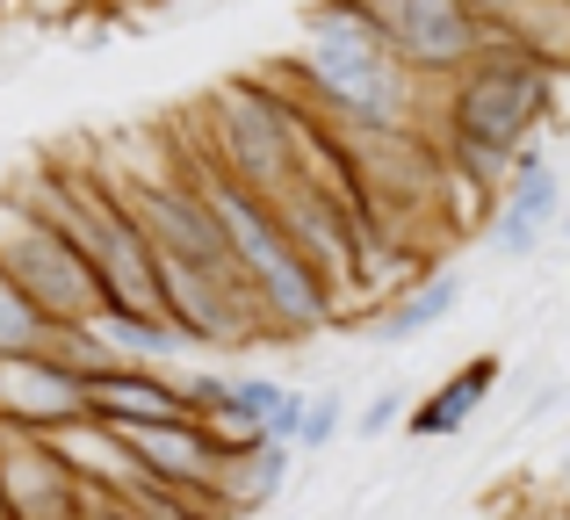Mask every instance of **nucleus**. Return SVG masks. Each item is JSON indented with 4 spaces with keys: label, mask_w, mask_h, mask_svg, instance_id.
Here are the masks:
<instances>
[{
    "label": "nucleus",
    "mask_w": 570,
    "mask_h": 520,
    "mask_svg": "<svg viewBox=\"0 0 570 520\" xmlns=\"http://www.w3.org/2000/svg\"><path fill=\"white\" fill-rule=\"evenodd\" d=\"M304 101L311 116L340 130H426L433 95L419 72L397 66L390 37L376 29L368 0H311L304 8V58L261 66Z\"/></svg>",
    "instance_id": "obj_1"
},
{
    "label": "nucleus",
    "mask_w": 570,
    "mask_h": 520,
    "mask_svg": "<svg viewBox=\"0 0 570 520\" xmlns=\"http://www.w3.org/2000/svg\"><path fill=\"white\" fill-rule=\"evenodd\" d=\"M557 80H563V66L520 51V43H491L470 72H455V80L433 95L426 130H433V145H441L448 174H455L470 196L499 203L513 159L557 124Z\"/></svg>",
    "instance_id": "obj_2"
},
{
    "label": "nucleus",
    "mask_w": 570,
    "mask_h": 520,
    "mask_svg": "<svg viewBox=\"0 0 570 520\" xmlns=\"http://www.w3.org/2000/svg\"><path fill=\"white\" fill-rule=\"evenodd\" d=\"M195 188H203L209 217H217L224 246H232V261L246 267L253 296H261L267 325H275V340H311V333H333L340 325V296L325 290V275L311 267L304 254H296V239L282 232L275 203H261L253 188L224 181L209 159H188Z\"/></svg>",
    "instance_id": "obj_3"
},
{
    "label": "nucleus",
    "mask_w": 570,
    "mask_h": 520,
    "mask_svg": "<svg viewBox=\"0 0 570 520\" xmlns=\"http://www.w3.org/2000/svg\"><path fill=\"white\" fill-rule=\"evenodd\" d=\"M304 138H311L304 101L275 72H246V80H224L203 101L195 159H209L224 181L253 188L261 203H282L289 188H304Z\"/></svg>",
    "instance_id": "obj_4"
},
{
    "label": "nucleus",
    "mask_w": 570,
    "mask_h": 520,
    "mask_svg": "<svg viewBox=\"0 0 570 520\" xmlns=\"http://www.w3.org/2000/svg\"><path fill=\"white\" fill-rule=\"evenodd\" d=\"M0 282H8L43 325H87L109 304L87 246L72 239V232H58L43 210H29L14 188L0 196Z\"/></svg>",
    "instance_id": "obj_5"
},
{
    "label": "nucleus",
    "mask_w": 570,
    "mask_h": 520,
    "mask_svg": "<svg viewBox=\"0 0 570 520\" xmlns=\"http://www.w3.org/2000/svg\"><path fill=\"white\" fill-rule=\"evenodd\" d=\"M159 282H167V318L181 325L188 347H267L275 340V325H267V311L238 261L209 267V261L159 254Z\"/></svg>",
    "instance_id": "obj_6"
},
{
    "label": "nucleus",
    "mask_w": 570,
    "mask_h": 520,
    "mask_svg": "<svg viewBox=\"0 0 570 520\" xmlns=\"http://www.w3.org/2000/svg\"><path fill=\"white\" fill-rule=\"evenodd\" d=\"M368 14L390 37L397 66L419 72L426 87H448L491 51V29L470 14V0H368Z\"/></svg>",
    "instance_id": "obj_7"
},
{
    "label": "nucleus",
    "mask_w": 570,
    "mask_h": 520,
    "mask_svg": "<svg viewBox=\"0 0 570 520\" xmlns=\"http://www.w3.org/2000/svg\"><path fill=\"white\" fill-rule=\"evenodd\" d=\"M563 174L549 167V145L534 138L528 153L513 159V174H505V188H499V203H491V254L499 261H534L549 246V232L563 225Z\"/></svg>",
    "instance_id": "obj_8"
},
{
    "label": "nucleus",
    "mask_w": 570,
    "mask_h": 520,
    "mask_svg": "<svg viewBox=\"0 0 570 520\" xmlns=\"http://www.w3.org/2000/svg\"><path fill=\"white\" fill-rule=\"evenodd\" d=\"M0 492H8V520H80L87 484L58 463V449L29 426L0 420Z\"/></svg>",
    "instance_id": "obj_9"
},
{
    "label": "nucleus",
    "mask_w": 570,
    "mask_h": 520,
    "mask_svg": "<svg viewBox=\"0 0 570 520\" xmlns=\"http://www.w3.org/2000/svg\"><path fill=\"white\" fill-rule=\"evenodd\" d=\"M51 340V333H43ZM87 412V383L58 362L51 347H22V354H0V420L29 426V434H51V426L80 420Z\"/></svg>",
    "instance_id": "obj_10"
},
{
    "label": "nucleus",
    "mask_w": 570,
    "mask_h": 520,
    "mask_svg": "<svg viewBox=\"0 0 570 520\" xmlns=\"http://www.w3.org/2000/svg\"><path fill=\"white\" fill-rule=\"evenodd\" d=\"M43 441L58 449V463H66L72 478L87 484V492H109V499H145V492H153V478H145V463L130 455L124 426L95 420V412H80V420L51 426Z\"/></svg>",
    "instance_id": "obj_11"
},
{
    "label": "nucleus",
    "mask_w": 570,
    "mask_h": 520,
    "mask_svg": "<svg viewBox=\"0 0 570 520\" xmlns=\"http://www.w3.org/2000/svg\"><path fill=\"white\" fill-rule=\"evenodd\" d=\"M499 376H505V362H499V354H476V362H462L455 376H448V383H433V391L412 405L404 434H412V441H455V434H470V420L491 405Z\"/></svg>",
    "instance_id": "obj_12"
},
{
    "label": "nucleus",
    "mask_w": 570,
    "mask_h": 520,
    "mask_svg": "<svg viewBox=\"0 0 570 520\" xmlns=\"http://www.w3.org/2000/svg\"><path fill=\"white\" fill-rule=\"evenodd\" d=\"M87 412L109 426H167V420H195L174 391V369H109L87 391Z\"/></svg>",
    "instance_id": "obj_13"
},
{
    "label": "nucleus",
    "mask_w": 570,
    "mask_h": 520,
    "mask_svg": "<svg viewBox=\"0 0 570 520\" xmlns=\"http://www.w3.org/2000/svg\"><path fill=\"white\" fill-rule=\"evenodd\" d=\"M470 14L491 29V43H520L570 72V0H470Z\"/></svg>",
    "instance_id": "obj_14"
},
{
    "label": "nucleus",
    "mask_w": 570,
    "mask_h": 520,
    "mask_svg": "<svg viewBox=\"0 0 570 520\" xmlns=\"http://www.w3.org/2000/svg\"><path fill=\"white\" fill-rule=\"evenodd\" d=\"M289 470H296V449H289V441H253V449H232V455H224V470H217V507H224V520L267 513L282 499V484H289Z\"/></svg>",
    "instance_id": "obj_15"
},
{
    "label": "nucleus",
    "mask_w": 570,
    "mask_h": 520,
    "mask_svg": "<svg viewBox=\"0 0 570 520\" xmlns=\"http://www.w3.org/2000/svg\"><path fill=\"white\" fill-rule=\"evenodd\" d=\"M87 333H95L124 369H174V354L188 347L174 318H153V311H116V304H101L95 318H87Z\"/></svg>",
    "instance_id": "obj_16"
},
{
    "label": "nucleus",
    "mask_w": 570,
    "mask_h": 520,
    "mask_svg": "<svg viewBox=\"0 0 570 520\" xmlns=\"http://www.w3.org/2000/svg\"><path fill=\"white\" fill-rule=\"evenodd\" d=\"M455 311H462V275H455V267H426L412 290H397V296L383 304L376 340H383V347H404V340H419V333H433V325H448Z\"/></svg>",
    "instance_id": "obj_17"
},
{
    "label": "nucleus",
    "mask_w": 570,
    "mask_h": 520,
    "mask_svg": "<svg viewBox=\"0 0 570 520\" xmlns=\"http://www.w3.org/2000/svg\"><path fill=\"white\" fill-rule=\"evenodd\" d=\"M354 426V398L347 391H311V412H304V434H296V455H325L340 434Z\"/></svg>",
    "instance_id": "obj_18"
},
{
    "label": "nucleus",
    "mask_w": 570,
    "mask_h": 520,
    "mask_svg": "<svg viewBox=\"0 0 570 520\" xmlns=\"http://www.w3.org/2000/svg\"><path fill=\"white\" fill-rule=\"evenodd\" d=\"M404 420H412V391H404V383H383L376 398H362L347 434L354 441H390V434H404Z\"/></svg>",
    "instance_id": "obj_19"
},
{
    "label": "nucleus",
    "mask_w": 570,
    "mask_h": 520,
    "mask_svg": "<svg viewBox=\"0 0 570 520\" xmlns=\"http://www.w3.org/2000/svg\"><path fill=\"white\" fill-rule=\"evenodd\" d=\"M43 333H51V325H43L37 311H29L22 296H14L8 282H0V354H22V347H43Z\"/></svg>",
    "instance_id": "obj_20"
},
{
    "label": "nucleus",
    "mask_w": 570,
    "mask_h": 520,
    "mask_svg": "<svg viewBox=\"0 0 570 520\" xmlns=\"http://www.w3.org/2000/svg\"><path fill=\"white\" fill-rule=\"evenodd\" d=\"M130 520H224L209 499H174V492H145L130 499Z\"/></svg>",
    "instance_id": "obj_21"
},
{
    "label": "nucleus",
    "mask_w": 570,
    "mask_h": 520,
    "mask_svg": "<svg viewBox=\"0 0 570 520\" xmlns=\"http://www.w3.org/2000/svg\"><path fill=\"white\" fill-rule=\"evenodd\" d=\"M304 412H311V391H304V383H289V391H282V405L267 412V441H289V449H296V434H304Z\"/></svg>",
    "instance_id": "obj_22"
},
{
    "label": "nucleus",
    "mask_w": 570,
    "mask_h": 520,
    "mask_svg": "<svg viewBox=\"0 0 570 520\" xmlns=\"http://www.w3.org/2000/svg\"><path fill=\"white\" fill-rule=\"evenodd\" d=\"M80 520H130V499H109V492H87Z\"/></svg>",
    "instance_id": "obj_23"
},
{
    "label": "nucleus",
    "mask_w": 570,
    "mask_h": 520,
    "mask_svg": "<svg viewBox=\"0 0 570 520\" xmlns=\"http://www.w3.org/2000/svg\"><path fill=\"white\" fill-rule=\"evenodd\" d=\"M557 239H563V246H570V210H563V225H557Z\"/></svg>",
    "instance_id": "obj_24"
},
{
    "label": "nucleus",
    "mask_w": 570,
    "mask_h": 520,
    "mask_svg": "<svg viewBox=\"0 0 570 520\" xmlns=\"http://www.w3.org/2000/svg\"><path fill=\"white\" fill-rule=\"evenodd\" d=\"M563 478H570V449H563Z\"/></svg>",
    "instance_id": "obj_25"
},
{
    "label": "nucleus",
    "mask_w": 570,
    "mask_h": 520,
    "mask_svg": "<svg viewBox=\"0 0 570 520\" xmlns=\"http://www.w3.org/2000/svg\"><path fill=\"white\" fill-rule=\"evenodd\" d=\"M0 520H8V513H0Z\"/></svg>",
    "instance_id": "obj_26"
}]
</instances>
